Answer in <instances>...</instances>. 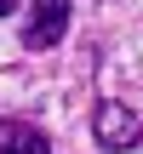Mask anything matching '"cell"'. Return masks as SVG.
I'll return each instance as SVG.
<instances>
[{
	"instance_id": "6da1fadb",
	"label": "cell",
	"mask_w": 143,
	"mask_h": 154,
	"mask_svg": "<svg viewBox=\"0 0 143 154\" xmlns=\"http://www.w3.org/2000/svg\"><path fill=\"white\" fill-rule=\"evenodd\" d=\"M92 131H97V143H103V149H132V143L143 137V120L126 109V103H97Z\"/></svg>"
},
{
	"instance_id": "7a4b0ae2",
	"label": "cell",
	"mask_w": 143,
	"mask_h": 154,
	"mask_svg": "<svg viewBox=\"0 0 143 154\" xmlns=\"http://www.w3.org/2000/svg\"><path fill=\"white\" fill-rule=\"evenodd\" d=\"M63 29H69V0H34V17L23 23V46L46 51V46L63 40Z\"/></svg>"
},
{
	"instance_id": "3957f363",
	"label": "cell",
	"mask_w": 143,
	"mask_h": 154,
	"mask_svg": "<svg viewBox=\"0 0 143 154\" xmlns=\"http://www.w3.org/2000/svg\"><path fill=\"white\" fill-rule=\"evenodd\" d=\"M0 154H52V143H46L34 126H23V120H6V126H0Z\"/></svg>"
},
{
	"instance_id": "277c9868",
	"label": "cell",
	"mask_w": 143,
	"mask_h": 154,
	"mask_svg": "<svg viewBox=\"0 0 143 154\" xmlns=\"http://www.w3.org/2000/svg\"><path fill=\"white\" fill-rule=\"evenodd\" d=\"M11 6H17V0H0V17H6V11H11Z\"/></svg>"
}]
</instances>
